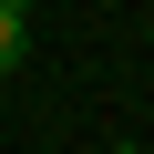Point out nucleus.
Listing matches in <instances>:
<instances>
[{
  "mask_svg": "<svg viewBox=\"0 0 154 154\" xmlns=\"http://www.w3.org/2000/svg\"><path fill=\"white\" fill-rule=\"evenodd\" d=\"M21 51H31V0H0V82L21 72Z\"/></svg>",
  "mask_w": 154,
  "mask_h": 154,
  "instance_id": "1",
  "label": "nucleus"
},
{
  "mask_svg": "<svg viewBox=\"0 0 154 154\" xmlns=\"http://www.w3.org/2000/svg\"><path fill=\"white\" fill-rule=\"evenodd\" d=\"M113 154H134V144H113Z\"/></svg>",
  "mask_w": 154,
  "mask_h": 154,
  "instance_id": "2",
  "label": "nucleus"
}]
</instances>
